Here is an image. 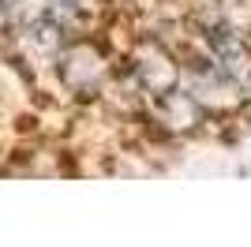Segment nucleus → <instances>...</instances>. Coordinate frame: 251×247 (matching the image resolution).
<instances>
[{"mask_svg":"<svg viewBox=\"0 0 251 247\" xmlns=\"http://www.w3.org/2000/svg\"><path fill=\"white\" fill-rule=\"evenodd\" d=\"M56 64H60L64 86L75 90V94H98L105 75H109V60H105V52L98 49L94 41H75V45H68Z\"/></svg>","mask_w":251,"mask_h":247,"instance_id":"nucleus-1","label":"nucleus"},{"mask_svg":"<svg viewBox=\"0 0 251 247\" xmlns=\"http://www.w3.org/2000/svg\"><path fill=\"white\" fill-rule=\"evenodd\" d=\"M131 75H135L143 94L157 98V94L173 90L180 82V64H176V56L169 49H161L157 41H147V45H139L135 56H131Z\"/></svg>","mask_w":251,"mask_h":247,"instance_id":"nucleus-2","label":"nucleus"},{"mask_svg":"<svg viewBox=\"0 0 251 247\" xmlns=\"http://www.w3.org/2000/svg\"><path fill=\"white\" fill-rule=\"evenodd\" d=\"M188 94L199 101L202 113H229V109H236L244 101V82L225 75L214 64H202L199 72H195V82H191Z\"/></svg>","mask_w":251,"mask_h":247,"instance_id":"nucleus-3","label":"nucleus"},{"mask_svg":"<svg viewBox=\"0 0 251 247\" xmlns=\"http://www.w3.org/2000/svg\"><path fill=\"white\" fill-rule=\"evenodd\" d=\"M154 116H157V124H165L169 131L180 135V131H191V127L202 120V109L188 90H176V86H173V90L154 98Z\"/></svg>","mask_w":251,"mask_h":247,"instance_id":"nucleus-4","label":"nucleus"},{"mask_svg":"<svg viewBox=\"0 0 251 247\" xmlns=\"http://www.w3.org/2000/svg\"><path fill=\"white\" fill-rule=\"evenodd\" d=\"M105 0H52L49 4V15L60 30H83L101 15Z\"/></svg>","mask_w":251,"mask_h":247,"instance_id":"nucleus-5","label":"nucleus"},{"mask_svg":"<svg viewBox=\"0 0 251 247\" xmlns=\"http://www.w3.org/2000/svg\"><path fill=\"white\" fill-rule=\"evenodd\" d=\"M4 26H8V8H4V0H0V34H4Z\"/></svg>","mask_w":251,"mask_h":247,"instance_id":"nucleus-6","label":"nucleus"}]
</instances>
